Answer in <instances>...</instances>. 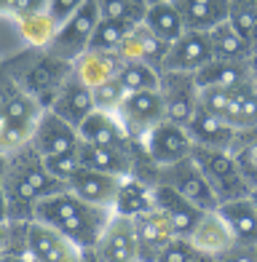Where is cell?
Segmentation results:
<instances>
[{
    "label": "cell",
    "instance_id": "11",
    "mask_svg": "<svg viewBox=\"0 0 257 262\" xmlns=\"http://www.w3.org/2000/svg\"><path fill=\"white\" fill-rule=\"evenodd\" d=\"M212 46H209L206 32H185L182 38L169 49V56L163 62L161 73H188L196 75L212 62Z\"/></svg>",
    "mask_w": 257,
    "mask_h": 262
},
{
    "label": "cell",
    "instance_id": "49",
    "mask_svg": "<svg viewBox=\"0 0 257 262\" xmlns=\"http://www.w3.org/2000/svg\"><path fill=\"white\" fill-rule=\"evenodd\" d=\"M3 257H6V252H3V249H0V262H3Z\"/></svg>",
    "mask_w": 257,
    "mask_h": 262
},
{
    "label": "cell",
    "instance_id": "17",
    "mask_svg": "<svg viewBox=\"0 0 257 262\" xmlns=\"http://www.w3.org/2000/svg\"><path fill=\"white\" fill-rule=\"evenodd\" d=\"M118 177H110V174H99V171H91V169H80L70 177L67 190L75 193L78 198L89 201L94 206H104V209H113L115 206V198H118V190H121Z\"/></svg>",
    "mask_w": 257,
    "mask_h": 262
},
{
    "label": "cell",
    "instance_id": "25",
    "mask_svg": "<svg viewBox=\"0 0 257 262\" xmlns=\"http://www.w3.org/2000/svg\"><path fill=\"white\" fill-rule=\"evenodd\" d=\"M217 214L223 217V222L228 225L230 235L236 238L239 244L257 246V211L252 209V204L247 198L217 206Z\"/></svg>",
    "mask_w": 257,
    "mask_h": 262
},
{
    "label": "cell",
    "instance_id": "28",
    "mask_svg": "<svg viewBox=\"0 0 257 262\" xmlns=\"http://www.w3.org/2000/svg\"><path fill=\"white\" fill-rule=\"evenodd\" d=\"M46 3H49V0H46ZM19 30H22V38H25L30 51H49L54 38H56V32H59V25L49 16V11L40 8V11H32V14L22 16Z\"/></svg>",
    "mask_w": 257,
    "mask_h": 262
},
{
    "label": "cell",
    "instance_id": "40",
    "mask_svg": "<svg viewBox=\"0 0 257 262\" xmlns=\"http://www.w3.org/2000/svg\"><path fill=\"white\" fill-rule=\"evenodd\" d=\"M217 262H257V246L249 244H233L223 254H217Z\"/></svg>",
    "mask_w": 257,
    "mask_h": 262
},
{
    "label": "cell",
    "instance_id": "7",
    "mask_svg": "<svg viewBox=\"0 0 257 262\" xmlns=\"http://www.w3.org/2000/svg\"><path fill=\"white\" fill-rule=\"evenodd\" d=\"M30 147L43 161L59 158V156H75L80 147V134L78 128L65 123L59 115H54L51 110H43V115L38 118V126L32 131Z\"/></svg>",
    "mask_w": 257,
    "mask_h": 262
},
{
    "label": "cell",
    "instance_id": "36",
    "mask_svg": "<svg viewBox=\"0 0 257 262\" xmlns=\"http://www.w3.org/2000/svg\"><path fill=\"white\" fill-rule=\"evenodd\" d=\"M230 156L236 158V166L244 177V182L252 187H257V142L252 145H241V147H233Z\"/></svg>",
    "mask_w": 257,
    "mask_h": 262
},
{
    "label": "cell",
    "instance_id": "24",
    "mask_svg": "<svg viewBox=\"0 0 257 262\" xmlns=\"http://www.w3.org/2000/svg\"><path fill=\"white\" fill-rule=\"evenodd\" d=\"M249 80H252L249 62L239 64V62H217V59H212L204 70L196 73L198 89H228V91H233Z\"/></svg>",
    "mask_w": 257,
    "mask_h": 262
},
{
    "label": "cell",
    "instance_id": "32",
    "mask_svg": "<svg viewBox=\"0 0 257 262\" xmlns=\"http://www.w3.org/2000/svg\"><path fill=\"white\" fill-rule=\"evenodd\" d=\"M132 25H121V21H110V19H99V25L94 30V38H91L89 49L94 51H110L115 54L121 49V43L126 40V35L132 32Z\"/></svg>",
    "mask_w": 257,
    "mask_h": 262
},
{
    "label": "cell",
    "instance_id": "22",
    "mask_svg": "<svg viewBox=\"0 0 257 262\" xmlns=\"http://www.w3.org/2000/svg\"><path fill=\"white\" fill-rule=\"evenodd\" d=\"M190 244L196 246V252H201V254H223L228 246L236 244V238L230 235L228 230V225L223 222V217L215 211H204V217L198 220L196 225V230L190 233Z\"/></svg>",
    "mask_w": 257,
    "mask_h": 262
},
{
    "label": "cell",
    "instance_id": "10",
    "mask_svg": "<svg viewBox=\"0 0 257 262\" xmlns=\"http://www.w3.org/2000/svg\"><path fill=\"white\" fill-rule=\"evenodd\" d=\"M99 262H139L137 252V235H134V220L113 214L110 225L104 228L97 246L91 249Z\"/></svg>",
    "mask_w": 257,
    "mask_h": 262
},
{
    "label": "cell",
    "instance_id": "30",
    "mask_svg": "<svg viewBox=\"0 0 257 262\" xmlns=\"http://www.w3.org/2000/svg\"><path fill=\"white\" fill-rule=\"evenodd\" d=\"M118 83L126 94H139V91H158L161 89V73L156 67L139 64V62H123Z\"/></svg>",
    "mask_w": 257,
    "mask_h": 262
},
{
    "label": "cell",
    "instance_id": "29",
    "mask_svg": "<svg viewBox=\"0 0 257 262\" xmlns=\"http://www.w3.org/2000/svg\"><path fill=\"white\" fill-rule=\"evenodd\" d=\"M30 49L25 38H22V30H19V19L0 11V70L14 64L16 59H22Z\"/></svg>",
    "mask_w": 257,
    "mask_h": 262
},
{
    "label": "cell",
    "instance_id": "19",
    "mask_svg": "<svg viewBox=\"0 0 257 262\" xmlns=\"http://www.w3.org/2000/svg\"><path fill=\"white\" fill-rule=\"evenodd\" d=\"M185 32H212L228 21V0H174Z\"/></svg>",
    "mask_w": 257,
    "mask_h": 262
},
{
    "label": "cell",
    "instance_id": "16",
    "mask_svg": "<svg viewBox=\"0 0 257 262\" xmlns=\"http://www.w3.org/2000/svg\"><path fill=\"white\" fill-rule=\"evenodd\" d=\"M169 49H172L169 43H163L145 25H139L126 35V40L121 43V49L115 54L121 56V62H139V64L156 67L161 73L163 62H166V56H169Z\"/></svg>",
    "mask_w": 257,
    "mask_h": 262
},
{
    "label": "cell",
    "instance_id": "20",
    "mask_svg": "<svg viewBox=\"0 0 257 262\" xmlns=\"http://www.w3.org/2000/svg\"><path fill=\"white\" fill-rule=\"evenodd\" d=\"M153 187L156 182L153 180H145V177H126L121 182V190H118V198H115V206H113V214L118 217H128V220H137L147 214L150 209H156V201H153Z\"/></svg>",
    "mask_w": 257,
    "mask_h": 262
},
{
    "label": "cell",
    "instance_id": "5",
    "mask_svg": "<svg viewBox=\"0 0 257 262\" xmlns=\"http://www.w3.org/2000/svg\"><path fill=\"white\" fill-rule=\"evenodd\" d=\"M156 182L169 185L174 193H180L185 201H190V204L196 209H201V211H215L220 206L215 193H212V187H209V182L204 180L201 169L196 166L193 156L180 161V163H174V166H166V169H158Z\"/></svg>",
    "mask_w": 257,
    "mask_h": 262
},
{
    "label": "cell",
    "instance_id": "14",
    "mask_svg": "<svg viewBox=\"0 0 257 262\" xmlns=\"http://www.w3.org/2000/svg\"><path fill=\"white\" fill-rule=\"evenodd\" d=\"M49 110L54 115H59L65 123H70L73 128H80L83 121L94 113V97H91V89H86L73 73L65 80V86L56 91V97L51 102Z\"/></svg>",
    "mask_w": 257,
    "mask_h": 262
},
{
    "label": "cell",
    "instance_id": "1",
    "mask_svg": "<svg viewBox=\"0 0 257 262\" xmlns=\"http://www.w3.org/2000/svg\"><path fill=\"white\" fill-rule=\"evenodd\" d=\"M110 220H113V209L94 206L89 201L78 198L75 193H70V190L40 201L38 209H35V222L49 225L56 233H62L80 252H91L97 246Z\"/></svg>",
    "mask_w": 257,
    "mask_h": 262
},
{
    "label": "cell",
    "instance_id": "46",
    "mask_svg": "<svg viewBox=\"0 0 257 262\" xmlns=\"http://www.w3.org/2000/svg\"><path fill=\"white\" fill-rule=\"evenodd\" d=\"M249 46H252V59L257 56V27H254V32H252V38H249Z\"/></svg>",
    "mask_w": 257,
    "mask_h": 262
},
{
    "label": "cell",
    "instance_id": "6",
    "mask_svg": "<svg viewBox=\"0 0 257 262\" xmlns=\"http://www.w3.org/2000/svg\"><path fill=\"white\" fill-rule=\"evenodd\" d=\"M142 150H145V158L150 161V166L158 171V169H166V166H174L185 158H190L193 142L182 126L163 121L147 134V139L142 142Z\"/></svg>",
    "mask_w": 257,
    "mask_h": 262
},
{
    "label": "cell",
    "instance_id": "47",
    "mask_svg": "<svg viewBox=\"0 0 257 262\" xmlns=\"http://www.w3.org/2000/svg\"><path fill=\"white\" fill-rule=\"evenodd\" d=\"M80 262H99L94 252H83V257H80Z\"/></svg>",
    "mask_w": 257,
    "mask_h": 262
},
{
    "label": "cell",
    "instance_id": "13",
    "mask_svg": "<svg viewBox=\"0 0 257 262\" xmlns=\"http://www.w3.org/2000/svg\"><path fill=\"white\" fill-rule=\"evenodd\" d=\"M134 235H137L139 262H156L158 254L177 238L169 220L163 217L158 209H150L147 214L134 220Z\"/></svg>",
    "mask_w": 257,
    "mask_h": 262
},
{
    "label": "cell",
    "instance_id": "12",
    "mask_svg": "<svg viewBox=\"0 0 257 262\" xmlns=\"http://www.w3.org/2000/svg\"><path fill=\"white\" fill-rule=\"evenodd\" d=\"M80 134V142L83 145H94V147H110V150H126V152H134L139 150L142 145H134L132 139H128V134L123 131L118 115H110V113H99L94 110L83 126L78 128Z\"/></svg>",
    "mask_w": 257,
    "mask_h": 262
},
{
    "label": "cell",
    "instance_id": "34",
    "mask_svg": "<svg viewBox=\"0 0 257 262\" xmlns=\"http://www.w3.org/2000/svg\"><path fill=\"white\" fill-rule=\"evenodd\" d=\"M91 97H94V110L115 115V113H118V107L123 104V99H126V91L118 83V78H115L110 83H104V86L94 89V91H91Z\"/></svg>",
    "mask_w": 257,
    "mask_h": 262
},
{
    "label": "cell",
    "instance_id": "38",
    "mask_svg": "<svg viewBox=\"0 0 257 262\" xmlns=\"http://www.w3.org/2000/svg\"><path fill=\"white\" fill-rule=\"evenodd\" d=\"M46 169H49L59 182H70V177H73L78 169H80V161H78V152L75 156H59V158H49L46 161Z\"/></svg>",
    "mask_w": 257,
    "mask_h": 262
},
{
    "label": "cell",
    "instance_id": "35",
    "mask_svg": "<svg viewBox=\"0 0 257 262\" xmlns=\"http://www.w3.org/2000/svg\"><path fill=\"white\" fill-rule=\"evenodd\" d=\"M228 104H230L228 89H198V110H204L206 115L225 121Z\"/></svg>",
    "mask_w": 257,
    "mask_h": 262
},
{
    "label": "cell",
    "instance_id": "27",
    "mask_svg": "<svg viewBox=\"0 0 257 262\" xmlns=\"http://www.w3.org/2000/svg\"><path fill=\"white\" fill-rule=\"evenodd\" d=\"M225 123L233 131H244L257 123V83L249 80L230 91V104L225 113Z\"/></svg>",
    "mask_w": 257,
    "mask_h": 262
},
{
    "label": "cell",
    "instance_id": "44",
    "mask_svg": "<svg viewBox=\"0 0 257 262\" xmlns=\"http://www.w3.org/2000/svg\"><path fill=\"white\" fill-rule=\"evenodd\" d=\"M193 262H217V257H212V254H201V252H198Z\"/></svg>",
    "mask_w": 257,
    "mask_h": 262
},
{
    "label": "cell",
    "instance_id": "18",
    "mask_svg": "<svg viewBox=\"0 0 257 262\" xmlns=\"http://www.w3.org/2000/svg\"><path fill=\"white\" fill-rule=\"evenodd\" d=\"M121 56L118 54H110V51H94L89 49L83 56H78L73 64H70V70H73V75L83 83L86 89H99L104 86V83H110L118 78L121 73Z\"/></svg>",
    "mask_w": 257,
    "mask_h": 262
},
{
    "label": "cell",
    "instance_id": "8",
    "mask_svg": "<svg viewBox=\"0 0 257 262\" xmlns=\"http://www.w3.org/2000/svg\"><path fill=\"white\" fill-rule=\"evenodd\" d=\"M161 99L166 110V121L188 126L198 110V83L188 73H161Z\"/></svg>",
    "mask_w": 257,
    "mask_h": 262
},
{
    "label": "cell",
    "instance_id": "23",
    "mask_svg": "<svg viewBox=\"0 0 257 262\" xmlns=\"http://www.w3.org/2000/svg\"><path fill=\"white\" fill-rule=\"evenodd\" d=\"M142 25L153 32L156 38H161L169 46H174L185 35V25H182V16H180L174 0H156V3H147V14H145Z\"/></svg>",
    "mask_w": 257,
    "mask_h": 262
},
{
    "label": "cell",
    "instance_id": "41",
    "mask_svg": "<svg viewBox=\"0 0 257 262\" xmlns=\"http://www.w3.org/2000/svg\"><path fill=\"white\" fill-rule=\"evenodd\" d=\"M3 171H6V158H0V222H8V214H6V198H3Z\"/></svg>",
    "mask_w": 257,
    "mask_h": 262
},
{
    "label": "cell",
    "instance_id": "4",
    "mask_svg": "<svg viewBox=\"0 0 257 262\" xmlns=\"http://www.w3.org/2000/svg\"><path fill=\"white\" fill-rule=\"evenodd\" d=\"M118 121L128 139L134 145H142L147 134L156 126L166 121V110H163V99L161 91H139V94H126L123 104L118 107Z\"/></svg>",
    "mask_w": 257,
    "mask_h": 262
},
{
    "label": "cell",
    "instance_id": "9",
    "mask_svg": "<svg viewBox=\"0 0 257 262\" xmlns=\"http://www.w3.org/2000/svg\"><path fill=\"white\" fill-rule=\"evenodd\" d=\"M25 252L32 262H80V257H83V252L70 238L35 220L27 222Z\"/></svg>",
    "mask_w": 257,
    "mask_h": 262
},
{
    "label": "cell",
    "instance_id": "21",
    "mask_svg": "<svg viewBox=\"0 0 257 262\" xmlns=\"http://www.w3.org/2000/svg\"><path fill=\"white\" fill-rule=\"evenodd\" d=\"M185 131H188L193 147H206V150H230L233 139H236V131L225 121L206 115L204 110H196V115L185 126Z\"/></svg>",
    "mask_w": 257,
    "mask_h": 262
},
{
    "label": "cell",
    "instance_id": "42",
    "mask_svg": "<svg viewBox=\"0 0 257 262\" xmlns=\"http://www.w3.org/2000/svg\"><path fill=\"white\" fill-rule=\"evenodd\" d=\"M8 238H11V222H0V249H8Z\"/></svg>",
    "mask_w": 257,
    "mask_h": 262
},
{
    "label": "cell",
    "instance_id": "26",
    "mask_svg": "<svg viewBox=\"0 0 257 262\" xmlns=\"http://www.w3.org/2000/svg\"><path fill=\"white\" fill-rule=\"evenodd\" d=\"M209 46H212V56L217 62H239V64L252 62V46L228 21L209 32Z\"/></svg>",
    "mask_w": 257,
    "mask_h": 262
},
{
    "label": "cell",
    "instance_id": "31",
    "mask_svg": "<svg viewBox=\"0 0 257 262\" xmlns=\"http://www.w3.org/2000/svg\"><path fill=\"white\" fill-rule=\"evenodd\" d=\"M145 14H147L145 0H99V19L139 27L145 21Z\"/></svg>",
    "mask_w": 257,
    "mask_h": 262
},
{
    "label": "cell",
    "instance_id": "37",
    "mask_svg": "<svg viewBox=\"0 0 257 262\" xmlns=\"http://www.w3.org/2000/svg\"><path fill=\"white\" fill-rule=\"evenodd\" d=\"M196 246L190 244V238H174V241L158 254L156 262H193L196 259Z\"/></svg>",
    "mask_w": 257,
    "mask_h": 262
},
{
    "label": "cell",
    "instance_id": "45",
    "mask_svg": "<svg viewBox=\"0 0 257 262\" xmlns=\"http://www.w3.org/2000/svg\"><path fill=\"white\" fill-rule=\"evenodd\" d=\"M247 201H249V204H252V209L257 211V187H252V190H249V195H247Z\"/></svg>",
    "mask_w": 257,
    "mask_h": 262
},
{
    "label": "cell",
    "instance_id": "48",
    "mask_svg": "<svg viewBox=\"0 0 257 262\" xmlns=\"http://www.w3.org/2000/svg\"><path fill=\"white\" fill-rule=\"evenodd\" d=\"M249 67H252V80L257 83V56H254L252 62H249Z\"/></svg>",
    "mask_w": 257,
    "mask_h": 262
},
{
    "label": "cell",
    "instance_id": "3",
    "mask_svg": "<svg viewBox=\"0 0 257 262\" xmlns=\"http://www.w3.org/2000/svg\"><path fill=\"white\" fill-rule=\"evenodd\" d=\"M97 25H99V0H80L75 16L56 32L49 54L73 64L78 56H83L89 51Z\"/></svg>",
    "mask_w": 257,
    "mask_h": 262
},
{
    "label": "cell",
    "instance_id": "39",
    "mask_svg": "<svg viewBox=\"0 0 257 262\" xmlns=\"http://www.w3.org/2000/svg\"><path fill=\"white\" fill-rule=\"evenodd\" d=\"M80 6V0H49L46 3V11H49V16L59 25V30L67 25L70 19L75 16V11Z\"/></svg>",
    "mask_w": 257,
    "mask_h": 262
},
{
    "label": "cell",
    "instance_id": "33",
    "mask_svg": "<svg viewBox=\"0 0 257 262\" xmlns=\"http://www.w3.org/2000/svg\"><path fill=\"white\" fill-rule=\"evenodd\" d=\"M228 25L249 43L257 27V0H228Z\"/></svg>",
    "mask_w": 257,
    "mask_h": 262
},
{
    "label": "cell",
    "instance_id": "43",
    "mask_svg": "<svg viewBox=\"0 0 257 262\" xmlns=\"http://www.w3.org/2000/svg\"><path fill=\"white\" fill-rule=\"evenodd\" d=\"M3 262H32V259H30L27 254H11V252H6Z\"/></svg>",
    "mask_w": 257,
    "mask_h": 262
},
{
    "label": "cell",
    "instance_id": "15",
    "mask_svg": "<svg viewBox=\"0 0 257 262\" xmlns=\"http://www.w3.org/2000/svg\"><path fill=\"white\" fill-rule=\"evenodd\" d=\"M153 201H156V209L169 220V225L174 228L180 238H190V233L196 230L198 220L204 217L201 209H196L190 201H185L180 193H174L169 185H161L156 182L153 187Z\"/></svg>",
    "mask_w": 257,
    "mask_h": 262
},
{
    "label": "cell",
    "instance_id": "2",
    "mask_svg": "<svg viewBox=\"0 0 257 262\" xmlns=\"http://www.w3.org/2000/svg\"><path fill=\"white\" fill-rule=\"evenodd\" d=\"M193 161L201 169L204 180L209 182L217 204H230V201H241L249 195V185L236 166V158L230 150H206V147H193Z\"/></svg>",
    "mask_w": 257,
    "mask_h": 262
}]
</instances>
